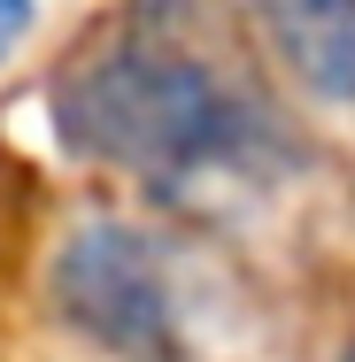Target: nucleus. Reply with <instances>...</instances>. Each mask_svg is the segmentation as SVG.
<instances>
[{
  "label": "nucleus",
  "instance_id": "f03ea898",
  "mask_svg": "<svg viewBox=\"0 0 355 362\" xmlns=\"http://www.w3.org/2000/svg\"><path fill=\"white\" fill-rule=\"evenodd\" d=\"M55 316L116 362H178V308L154 239L132 223H77L55 255Z\"/></svg>",
  "mask_w": 355,
  "mask_h": 362
},
{
  "label": "nucleus",
  "instance_id": "7ed1b4c3",
  "mask_svg": "<svg viewBox=\"0 0 355 362\" xmlns=\"http://www.w3.org/2000/svg\"><path fill=\"white\" fill-rule=\"evenodd\" d=\"M255 16L301 93L355 108V0H255Z\"/></svg>",
  "mask_w": 355,
  "mask_h": 362
},
{
  "label": "nucleus",
  "instance_id": "20e7f679",
  "mask_svg": "<svg viewBox=\"0 0 355 362\" xmlns=\"http://www.w3.org/2000/svg\"><path fill=\"white\" fill-rule=\"evenodd\" d=\"M31 31V0H0V54H16Z\"/></svg>",
  "mask_w": 355,
  "mask_h": 362
},
{
  "label": "nucleus",
  "instance_id": "39448f33",
  "mask_svg": "<svg viewBox=\"0 0 355 362\" xmlns=\"http://www.w3.org/2000/svg\"><path fill=\"white\" fill-rule=\"evenodd\" d=\"M348 362H355V355H348Z\"/></svg>",
  "mask_w": 355,
  "mask_h": 362
},
{
  "label": "nucleus",
  "instance_id": "f257e3e1",
  "mask_svg": "<svg viewBox=\"0 0 355 362\" xmlns=\"http://www.w3.org/2000/svg\"><path fill=\"white\" fill-rule=\"evenodd\" d=\"M62 132L101 162H124L140 177H193L247 146V108L201 62L124 47L62 93Z\"/></svg>",
  "mask_w": 355,
  "mask_h": 362
}]
</instances>
